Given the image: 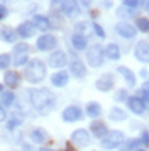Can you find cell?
I'll return each instance as SVG.
<instances>
[{
  "instance_id": "1",
  "label": "cell",
  "mask_w": 149,
  "mask_h": 151,
  "mask_svg": "<svg viewBox=\"0 0 149 151\" xmlns=\"http://www.w3.org/2000/svg\"><path fill=\"white\" fill-rule=\"evenodd\" d=\"M29 101L33 108L41 113H48L55 108V94L52 93L48 88H36L29 91Z\"/></svg>"
},
{
  "instance_id": "2",
  "label": "cell",
  "mask_w": 149,
  "mask_h": 151,
  "mask_svg": "<svg viewBox=\"0 0 149 151\" xmlns=\"http://www.w3.org/2000/svg\"><path fill=\"white\" fill-rule=\"evenodd\" d=\"M45 76H47V65L39 58L29 60L28 64H26V67H24V77H26V81H29L31 84L41 83L45 79Z\"/></svg>"
},
{
  "instance_id": "3",
  "label": "cell",
  "mask_w": 149,
  "mask_h": 151,
  "mask_svg": "<svg viewBox=\"0 0 149 151\" xmlns=\"http://www.w3.org/2000/svg\"><path fill=\"white\" fill-rule=\"evenodd\" d=\"M105 50H103L101 45H93V47L87 48L86 52V60L91 67H101L103 62H105Z\"/></svg>"
},
{
  "instance_id": "4",
  "label": "cell",
  "mask_w": 149,
  "mask_h": 151,
  "mask_svg": "<svg viewBox=\"0 0 149 151\" xmlns=\"http://www.w3.org/2000/svg\"><path fill=\"white\" fill-rule=\"evenodd\" d=\"M123 141H125L123 132L112 131V132H108V134L101 139V148H103V150H115V148H118Z\"/></svg>"
},
{
  "instance_id": "5",
  "label": "cell",
  "mask_w": 149,
  "mask_h": 151,
  "mask_svg": "<svg viewBox=\"0 0 149 151\" xmlns=\"http://www.w3.org/2000/svg\"><path fill=\"white\" fill-rule=\"evenodd\" d=\"M70 141L74 144H77V146H81V148H86V146L91 144V136H89V132L86 129H77V131L72 132Z\"/></svg>"
},
{
  "instance_id": "6",
  "label": "cell",
  "mask_w": 149,
  "mask_h": 151,
  "mask_svg": "<svg viewBox=\"0 0 149 151\" xmlns=\"http://www.w3.org/2000/svg\"><path fill=\"white\" fill-rule=\"evenodd\" d=\"M82 110L79 108V106H75V105H70V106H67L65 110L62 112V119L65 120V122H77V120H81L82 119Z\"/></svg>"
},
{
  "instance_id": "7",
  "label": "cell",
  "mask_w": 149,
  "mask_h": 151,
  "mask_svg": "<svg viewBox=\"0 0 149 151\" xmlns=\"http://www.w3.org/2000/svg\"><path fill=\"white\" fill-rule=\"evenodd\" d=\"M57 38L52 36V35H43V36L38 38L36 41V47L38 50H41V52H48V50H53V48L57 47Z\"/></svg>"
},
{
  "instance_id": "8",
  "label": "cell",
  "mask_w": 149,
  "mask_h": 151,
  "mask_svg": "<svg viewBox=\"0 0 149 151\" xmlns=\"http://www.w3.org/2000/svg\"><path fill=\"white\" fill-rule=\"evenodd\" d=\"M134 55L137 60L140 62H144V64H149V43L148 41H139L137 45H135V50H134Z\"/></svg>"
},
{
  "instance_id": "9",
  "label": "cell",
  "mask_w": 149,
  "mask_h": 151,
  "mask_svg": "<svg viewBox=\"0 0 149 151\" xmlns=\"http://www.w3.org/2000/svg\"><path fill=\"white\" fill-rule=\"evenodd\" d=\"M60 7H62L64 16H67V17H75V16H79V12H81L77 0H64V4H62Z\"/></svg>"
},
{
  "instance_id": "10",
  "label": "cell",
  "mask_w": 149,
  "mask_h": 151,
  "mask_svg": "<svg viewBox=\"0 0 149 151\" xmlns=\"http://www.w3.org/2000/svg\"><path fill=\"white\" fill-rule=\"evenodd\" d=\"M17 36L24 38V40H28V38H31L33 35H34V31H36V26L33 24V22H29V21H26V22H21L17 26Z\"/></svg>"
},
{
  "instance_id": "11",
  "label": "cell",
  "mask_w": 149,
  "mask_h": 151,
  "mask_svg": "<svg viewBox=\"0 0 149 151\" xmlns=\"http://www.w3.org/2000/svg\"><path fill=\"white\" fill-rule=\"evenodd\" d=\"M115 29H117V33L122 38H127V40H130V38H134L137 35V29L134 28V26H130V24H127V22H118L115 26Z\"/></svg>"
},
{
  "instance_id": "12",
  "label": "cell",
  "mask_w": 149,
  "mask_h": 151,
  "mask_svg": "<svg viewBox=\"0 0 149 151\" xmlns=\"http://www.w3.org/2000/svg\"><path fill=\"white\" fill-rule=\"evenodd\" d=\"M96 88H98L100 91H105V93L110 91L113 88V76L106 72V74H103L101 77H98V79H96Z\"/></svg>"
},
{
  "instance_id": "13",
  "label": "cell",
  "mask_w": 149,
  "mask_h": 151,
  "mask_svg": "<svg viewBox=\"0 0 149 151\" xmlns=\"http://www.w3.org/2000/svg\"><path fill=\"white\" fill-rule=\"evenodd\" d=\"M50 65L55 67V69H62V67L67 64V55L64 53V52H60V50H57V52H53L52 55H50Z\"/></svg>"
},
{
  "instance_id": "14",
  "label": "cell",
  "mask_w": 149,
  "mask_h": 151,
  "mask_svg": "<svg viewBox=\"0 0 149 151\" xmlns=\"http://www.w3.org/2000/svg\"><path fill=\"white\" fill-rule=\"evenodd\" d=\"M127 103H129V108H130L134 113H137V115L144 113V110H146V105H144V101L140 100L139 96H129Z\"/></svg>"
},
{
  "instance_id": "15",
  "label": "cell",
  "mask_w": 149,
  "mask_h": 151,
  "mask_svg": "<svg viewBox=\"0 0 149 151\" xmlns=\"http://www.w3.org/2000/svg\"><path fill=\"white\" fill-rule=\"evenodd\" d=\"M29 139L34 142V144H43L45 141H48V132L45 129H41V127L33 129L31 134H29Z\"/></svg>"
},
{
  "instance_id": "16",
  "label": "cell",
  "mask_w": 149,
  "mask_h": 151,
  "mask_svg": "<svg viewBox=\"0 0 149 151\" xmlns=\"http://www.w3.org/2000/svg\"><path fill=\"white\" fill-rule=\"evenodd\" d=\"M31 22H33V24L36 26V29H39V31H48V29H52V22H50V19H48L47 16L36 14Z\"/></svg>"
},
{
  "instance_id": "17",
  "label": "cell",
  "mask_w": 149,
  "mask_h": 151,
  "mask_svg": "<svg viewBox=\"0 0 149 151\" xmlns=\"http://www.w3.org/2000/svg\"><path fill=\"white\" fill-rule=\"evenodd\" d=\"M70 74L74 77H77V79H81V77L86 76V67H84V64L79 58H75V60L70 62Z\"/></svg>"
},
{
  "instance_id": "18",
  "label": "cell",
  "mask_w": 149,
  "mask_h": 151,
  "mask_svg": "<svg viewBox=\"0 0 149 151\" xmlns=\"http://www.w3.org/2000/svg\"><path fill=\"white\" fill-rule=\"evenodd\" d=\"M19 83H21V77L16 70H7L4 74V84H7L9 88H17Z\"/></svg>"
},
{
  "instance_id": "19",
  "label": "cell",
  "mask_w": 149,
  "mask_h": 151,
  "mask_svg": "<svg viewBox=\"0 0 149 151\" xmlns=\"http://www.w3.org/2000/svg\"><path fill=\"white\" fill-rule=\"evenodd\" d=\"M67 83H69V74L65 70H58L52 76V84L57 88H64V86H67Z\"/></svg>"
},
{
  "instance_id": "20",
  "label": "cell",
  "mask_w": 149,
  "mask_h": 151,
  "mask_svg": "<svg viewBox=\"0 0 149 151\" xmlns=\"http://www.w3.org/2000/svg\"><path fill=\"white\" fill-rule=\"evenodd\" d=\"M91 132H93L94 137H98V139H103L106 134H108V129H106V125L103 122H98V120H94L91 124Z\"/></svg>"
},
{
  "instance_id": "21",
  "label": "cell",
  "mask_w": 149,
  "mask_h": 151,
  "mask_svg": "<svg viewBox=\"0 0 149 151\" xmlns=\"http://www.w3.org/2000/svg\"><path fill=\"white\" fill-rule=\"evenodd\" d=\"M70 43H72V47L75 50H84V48L87 47V38L84 36V35H81V33H75L70 38Z\"/></svg>"
},
{
  "instance_id": "22",
  "label": "cell",
  "mask_w": 149,
  "mask_h": 151,
  "mask_svg": "<svg viewBox=\"0 0 149 151\" xmlns=\"http://www.w3.org/2000/svg\"><path fill=\"white\" fill-rule=\"evenodd\" d=\"M0 38L5 41V43H16V38H17V31L12 28H2L0 29Z\"/></svg>"
},
{
  "instance_id": "23",
  "label": "cell",
  "mask_w": 149,
  "mask_h": 151,
  "mask_svg": "<svg viewBox=\"0 0 149 151\" xmlns=\"http://www.w3.org/2000/svg\"><path fill=\"white\" fill-rule=\"evenodd\" d=\"M118 72L122 74V77L125 79V83L129 86H135V76L129 67H118Z\"/></svg>"
},
{
  "instance_id": "24",
  "label": "cell",
  "mask_w": 149,
  "mask_h": 151,
  "mask_svg": "<svg viewBox=\"0 0 149 151\" xmlns=\"http://www.w3.org/2000/svg\"><path fill=\"white\" fill-rule=\"evenodd\" d=\"M86 113H87L89 117H93V119L100 117V115H101V105L96 103V101H89V103L86 105Z\"/></svg>"
},
{
  "instance_id": "25",
  "label": "cell",
  "mask_w": 149,
  "mask_h": 151,
  "mask_svg": "<svg viewBox=\"0 0 149 151\" xmlns=\"http://www.w3.org/2000/svg\"><path fill=\"white\" fill-rule=\"evenodd\" d=\"M105 55L108 57L110 60H118V58H120V48H118V45L110 43V45L106 47V50H105Z\"/></svg>"
},
{
  "instance_id": "26",
  "label": "cell",
  "mask_w": 149,
  "mask_h": 151,
  "mask_svg": "<svg viewBox=\"0 0 149 151\" xmlns=\"http://www.w3.org/2000/svg\"><path fill=\"white\" fill-rule=\"evenodd\" d=\"M125 117H127L125 110H122L118 106H113L110 110V120H113V122H122V120H125Z\"/></svg>"
},
{
  "instance_id": "27",
  "label": "cell",
  "mask_w": 149,
  "mask_h": 151,
  "mask_svg": "<svg viewBox=\"0 0 149 151\" xmlns=\"http://www.w3.org/2000/svg\"><path fill=\"white\" fill-rule=\"evenodd\" d=\"M14 100H16V96L12 91H4V93L0 94V103L2 106H12L14 105Z\"/></svg>"
},
{
  "instance_id": "28",
  "label": "cell",
  "mask_w": 149,
  "mask_h": 151,
  "mask_svg": "<svg viewBox=\"0 0 149 151\" xmlns=\"http://www.w3.org/2000/svg\"><path fill=\"white\" fill-rule=\"evenodd\" d=\"M139 144H140V137L139 139H127L120 146V151H135L139 148Z\"/></svg>"
},
{
  "instance_id": "29",
  "label": "cell",
  "mask_w": 149,
  "mask_h": 151,
  "mask_svg": "<svg viewBox=\"0 0 149 151\" xmlns=\"http://www.w3.org/2000/svg\"><path fill=\"white\" fill-rule=\"evenodd\" d=\"M16 53V58H14V65H26L28 64V52H14Z\"/></svg>"
},
{
  "instance_id": "30",
  "label": "cell",
  "mask_w": 149,
  "mask_h": 151,
  "mask_svg": "<svg viewBox=\"0 0 149 151\" xmlns=\"http://www.w3.org/2000/svg\"><path fill=\"white\" fill-rule=\"evenodd\" d=\"M135 26H137V29L142 31V33H149V19L148 17H137Z\"/></svg>"
},
{
  "instance_id": "31",
  "label": "cell",
  "mask_w": 149,
  "mask_h": 151,
  "mask_svg": "<svg viewBox=\"0 0 149 151\" xmlns=\"http://www.w3.org/2000/svg\"><path fill=\"white\" fill-rule=\"evenodd\" d=\"M10 55L9 53H2L0 55V69L2 70H5V69H9V65H10Z\"/></svg>"
},
{
  "instance_id": "32",
  "label": "cell",
  "mask_w": 149,
  "mask_h": 151,
  "mask_svg": "<svg viewBox=\"0 0 149 151\" xmlns=\"http://www.w3.org/2000/svg\"><path fill=\"white\" fill-rule=\"evenodd\" d=\"M117 14H118L120 17H132V16H135L129 7H120V9L117 10Z\"/></svg>"
},
{
  "instance_id": "33",
  "label": "cell",
  "mask_w": 149,
  "mask_h": 151,
  "mask_svg": "<svg viewBox=\"0 0 149 151\" xmlns=\"http://www.w3.org/2000/svg\"><path fill=\"white\" fill-rule=\"evenodd\" d=\"M115 100L117 101H125V100H129V94H127L125 89H120V91H117V94H115Z\"/></svg>"
},
{
  "instance_id": "34",
  "label": "cell",
  "mask_w": 149,
  "mask_h": 151,
  "mask_svg": "<svg viewBox=\"0 0 149 151\" xmlns=\"http://www.w3.org/2000/svg\"><path fill=\"white\" fill-rule=\"evenodd\" d=\"M123 5L129 7V9H135L140 5V0H123Z\"/></svg>"
},
{
  "instance_id": "35",
  "label": "cell",
  "mask_w": 149,
  "mask_h": 151,
  "mask_svg": "<svg viewBox=\"0 0 149 151\" xmlns=\"http://www.w3.org/2000/svg\"><path fill=\"white\" fill-rule=\"evenodd\" d=\"M19 124H21V120H19V119H12V120H9V122H7V129H9V131H14L16 127H19Z\"/></svg>"
},
{
  "instance_id": "36",
  "label": "cell",
  "mask_w": 149,
  "mask_h": 151,
  "mask_svg": "<svg viewBox=\"0 0 149 151\" xmlns=\"http://www.w3.org/2000/svg\"><path fill=\"white\" fill-rule=\"evenodd\" d=\"M75 29H77V33L84 35L86 29H87V22H77V24H75Z\"/></svg>"
},
{
  "instance_id": "37",
  "label": "cell",
  "mask_w": 149,
  "mask_h": 151,
  "mask_svg": "<svg viewBox=\"0 0 149 151\" xmlns=\"http://www.w3.org/2000/svg\"><path fill=\"white\" fill-rule=\"evenodd\" d=\"M93 29H94V33H96L100 38H105V31H103V28L100 26V24H96V22H94V24H93Z\"/></svg>"
},
{
  "instance_id": "38",
  "label": "cell",
  "mask_w": 149,
  "mask_h": 151,
  "mask_svg": "<svg viewBox=\"0 0 149 151\" xmlns=\"http://www.w3.org/2000/svg\"><path fill=\"white\" fill-rule=\"evenodd\" d=\"M140 142H144V144H149V132H148V131L142 132V136H140Z\"/></svg>"
},
{
  "instance_id": "39",
  "label": "cell",
  "mask_w": 149,
  "mask_h": 151,
  "mask_svg": "<svg viewBox=\"0 0 149 151\" xmlns=\"http://www.w3.org/2000/svg\"><path fill=\"white\" fill-rule=\"evenodd\" d=\"M5 16H7V9H5V5H0V21L5 17Z\"/></svg>"
},
{
  "instance_id": "40",
  "label": "cell",
  "mask_w": 149,
  "mask_h": 151,
  "mask_svg": "<svg viewBox=\"0 0 149 151\" xmlns=\"http://www.w3.org/2000/svg\"><path fill=\"white\" fill-rule=\"evenodd\" d=\"M5 120V110H4V106L0 103V122H4Z\"/></svg>"
},
{
  "instance_id": "41",
  "label": "cell",
  "mask_w": 149,
  "mask_h": 151,
  "mask_svg": "<svg viewBox=\"0 0 149 151\" xmlns=\"http://www.w3.org/2000/svg\"><path fill=\"white\" fill-rule=\"evenodd\" d=\"M140 89H142V91H146V93L149 94V81H146V83L142 84V88H140Z\"/></svg>"
},
{
  "instance_id": "42",
  "label": "cell",
  "mask_w": 149,
  "mask_h": 151,
  "mask_svg": "<svg viewBox=\"0 0 149 151\" xmlns=\"http://www.w3.org/2000/svg\"><path fill=\"white\" fill-rule=\"evenodd\" d=\"M64 4V0H52V5L55 7V5H62Z\"/></svg>"
},
{
  "instance_id": "43",
  "label": "cell",
  "mask_w": 149,
  "mask_h": 151,
  "mask_svg": "<svg viewBox=\"0 0 149 151\" xmlns=\"http://www.w3.org/2000/svg\"><path fill=\"white\" fill-rule=\"evenodd\" d=\"M140 76H142V77H148V70H146V69H142V72H140Z\"/></svg>"
},
{
  "instance_id": "44",
  "label": "cell",
  "mask_w": 149,
  "mask_h": 151,
  "mask_svg": "<svg viewBox=\"0 0 149 151\" xmlns=\"http://www.w3.org/2000/svg\"><path fill=\"white\" fill-rule=\"evenodd\" d=\"M89 4H91V0H82V5H86V7H87Z\"/></svg>"
},
{
  "instance_id": "45",
  "label": "cell",
  "mask_w": 149,
  "mask_h": 151,
  "mask_svg": "<svg viewBox=\"0 0 149 151\" xmlns=\"http://www.w3.org/2000/svg\"><path fill=\"white\" fill-rule=\"evenodd\" d=\"M4 93V84H0V94Z\"/></svg>"
},
{
  "instance_id": "46",
  "label": "cell",
  "mask_w": 149,
  "mask_h": 151,
  "mask_svg": "<svg viewBox=\"0 0 149 151\" xmlns=\"http://www.w3.org/2000/svg\"><path fill=\"white\" fill-rule=\"evenodd\" d=\"M39 151H53V150H47V148H41Z\"/></svg>"
},
{
  "instance_id": "47",
  "label": "cell",
  "mask_w": 149,
  "mask_h": 151,
  "mask_svg": "<svg viewBox=\"0 0 149 151\" xmlns=\"http://www.w3.org/2000/svg\"><path fill=\"white\" fill-rule=\"evenodd\" d=\"M146 7L149 9V0H146Z\"/></svg>"
},
{
  "instance_id": "48",
  "label": "cell",
  "mask_w": 149,
  "mask_h": 151,
  "mask_svg": "<svg viewBox=\"0 0 149 151\" xmlns=\"http://www.w3.org/2000/svg\"><path fill=\"white\" fill-rule=\"evenodd\" d=\"M65 151H75V150H70V148H65Z\"/></svg>"
},
{
  "instance_id": "49",
  "label": "cell",
  "mask_w": 149,
  "mask_h": 151,
  "mask_svg": "<svg viewBox=\"0 0 149 151\" xmlns=\"http://www.w3.org/2000/svg\"><path fill=\"white\" fill-rule=\"evenodd\" d=\"M135 151H144V150H135Z\"/></svg>"
}]
</instances>
